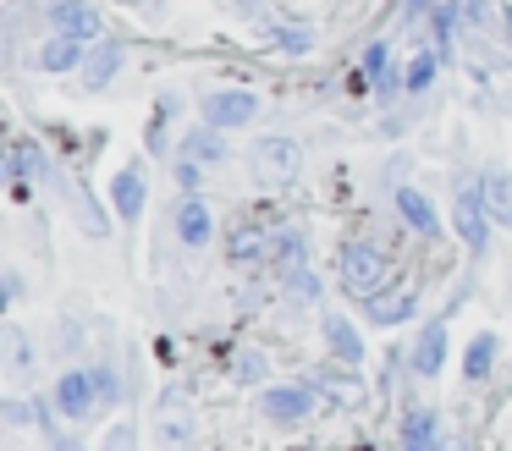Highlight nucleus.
I'll return each mask as SVG.
<instances>
[{
  "label": "nucleus",
  "mask_w": 512,
  "mask_h": 451,
  "mask_svg": "<svg viewBox=\"0 0 512 451\" xmlns=\"http://www.w3.org/2000/svg\"><path fill=\"white\" fill-rule=\"evenodd\" d=\"M342 286L347 297H380L391 286V264L380 248H369V242H353V248H342Z\"/></svg>",
  "instance_id": "1"
},
{
  "label": "nucleus",
  "mask_w": 512,
  "mask_h": 451,
  "mask_svg": "<svg viewBox=\"0 0 512 451\" xmlns=\"http://www.w3.org/2000/svg\"><path fill=\"white\" fill-rule=\"evenodd\" d=\"M232 374H237V380H243V385H254L259 374H265V358H259V352H237Z\"/></svg>",
  "instance_id": "27"
},
{
  "label": "nucleus",
  "mask_w": 512,
  "mask_h": 451,
  "mask_svg": "<svg viewBox=\"0 0 512 451\" xmlns=\"http://www.w3.org/2000/svg\"><path fill=\"white\" fill-rule=\"evenodd\" d=\"M452 226H457V237H463V248L485 253V242H490V209H485V193H479V182L457 187Z\"/></svg>",
  "instance_id": "3"
},
{
  "label": "nucleus",
  "mask_w": 512,
  "mask_h": 451,
  "mask_svg": "<svg viewBox=\"0 0 512 451\" xmlns=\"http://www.w3.org/2000/svg\"><path fill=\"white\" fill-rule=\"evenodd\" d=\"M441 363H446V325L435 319V325H424L419 341H413V374H419V380H435Z\"/></svg>",
  "instance_id": "11"
},
{
  "label": "nucleus",
  "mask_w": 512,
  "mask_h": 451,
  "mask_svg": "<svg viewBox=\"0 0 512 451\" xmlns=\"http://www.w3.org/2000/svg\"><path fill=\"white\" fill-rule=\"evenodd\" d=\"M94 391H100V407H111L122 385H116V374H111V369H94Z\"/></svg>",
  "instance_id": "28"
},
{
  "label": "nucleus",
  "mask_w": 512,
  "mask_h": 451,
  "mask_svg": "<svg viewBox=\"0 0 512 451\" xmlns=\"http://www.w3.org/2000/svg\"><path fill=\"white\" fill-rule=\"evenodd\" d=\"M325 341H331V352H336L342 363H358V358H364V336H358V330L347 325L342 314L325 319Z\"/></svg>",
  "instance_id": "18"
},
{
  "label": "nucleus",
  "mask_w": 512,
  "mask_h": 451,
  "mask_svg": "<svg viewBox=\"0 0 512 451\" xmlns=\"http://www.w3.org/2000/svg\"><path fill=\"white\" fill-rule=\"evenodd\" d=\"M160 440H166V451H182L193 440V424H188V413H182L177 402H171L166 418H160Z\"/></svg>",
  "instance_id": "24"
},
{
  "label": "nucleus",
  "mask_w": 512,
  "mask_h": 451,
  "mask_svg": "<svg viewBox=\"0 0 512 451\" xmlns=\"http://www.w3.org/2000/svg\"><path fill=\"white\" fill-rule=\"evenodd\" d=\"M50 28H56V39L94 44L105 33V22H100V11H94L89 0H56V6H50Z\"/></svg>",
  "instance_id": "5"
},
{
  "label": "nucleus",
  "mask_w": 512,
  "mask_h": 451,
  "mask_svg": "<svg viewBox=\"0 0 512 451\" xmlns=\"http://www.w3.org/2000/svg\"><path fill=\"white\" fill-rule=\"evenodd\" d=\"M45 171V149L28 138H17L12 149H6V176H12V198H28V176Z\"/></svg>",
  "instance_id": "10"
},
{
  "label": "nucleus",
  "mask_w": 512,
  "mask_h": 451,
  "mask_svg": "<svg viewBox=\"0 0 512 451\" xmlns=\"http://www.w3.org/2000/svg\"><path fill=\"white\" fill-rule=\"evenodd\" d=\"M177 237L188 242V248H204V242L215 237V220H210V209H204V198H182L177 204Z\"/></svg>",
  "instance_id": "13"
},
{
  "label": "nucleus",
  "mask_w": 512,
  "mask_h": 451,
  "mask_svg": "<svg viewBox=\"0 0 512 451\" xmlns=\"http://www.w3.org/2000/svg\"><path fill=\"white\" fill-rule=\"evenodd\" d=\"M298 171H303L298 138H281V132H270V138L254 143V176H259L265 187H287Z\"/></svg>",
  "instance_id": "2"
},
{
  "label": "nucleus",
  "mask_w": 512,
  "mask_h": 451,
  "mask_svg": "<svg viewBox=\"0 0 512 451\" xmlns=\"http://www.w3.org/2000/svg\"><path fill=\"white\" fill-rule=\"evenodd\" d=\"M6 374L12 380H28V369H34V341H28V330L23 325H6Z\"/></svg>",
  "instance_id": "17"
},
{
  "label": "nucleus",
  "mask_w": 512,
  "mask_h": 451,
  "mask_svg": "<svg viewBox=\"0 0 512 451\" xmlns=\"http://www.w3.org/2000/svg\"><path fill=\"white\" fill-rule=\"evenodd\" d=\"M116 66H122V44H100V50L89 55V72H83V77H89V88H105L116 77Z\"/></svg>",
  "instance_id": "23"
},
{
  "label": "nucleus",
  "mask_w": 512,
  "mask_h": 451,
  "mask_svg": "<svg viewBox=\"0 0 512 451\" xmlns=\"http://www.w3.org/2000/svg\"><path fill=\"white\" fill-rule=\"evenodd\" d=\"M479 193H485L490 220H507V226H512V176L501 171V165H490V171L479 176Z\"/></svg>",
  "instance_id": "14"
},
{
  "label": "nucleus",
  "mask_w": 512,
  "mask_h": 451,
  "mask_svg": "<svg viewBox=\"0 0 512 451\" xmlns=\"http://www.w3.org/2000/svg\"><path fill=\"white\" fill-rule=\"evenodd\" d=\"M413 303H419V286H413V281H402V286L391 281L380 297H369V303H364V314H369V325H402V319L413 314Z\"/></svg>",
  "instance_id": "8"
},
{
  "label": "nucleus",
  "mask_w": 512,
  "mask_h": 451,
  "mask_svg": "<svg viewBox=\"0 0 512 451\" xmlns=\"http://www.w3.org/2000/svg\"><path fill=\"white\" fill-rule=\"evenodd\" d=\"M435 61H441L435 50H419V55H413V66L402 72V88H413V94H424V88L435 83Z\"/></svg>",
  "instance_id": "25"
},
{
  "label": "nucleus",
  "mask_w": 512,
  "mask_h": 451,
  "mask_svg": "<svg viewBox=\"0 0 512 451\" xmlns=\"http://www.w3.org/2000/svg\"><path fill=\"white\" fill-rule=\"evenodd\" d=\"M56 407L61 418H89L100 407V391H94V369H67L56 380Z\"/></svg>",
  "instance_id": "6"
},
{
  "label": "nucleus",
  "mask_w": 512,
  "mask_h": 451,
  "mask_svg": "<svg viewBox=\"0 0 512 451\" xmlns=\"http://www.w3.org/2000/svg\"><path fill=\"white\" fill-rule=\"evenodd\" d=\"M259 253H276V231L243 226V231L232 237V259H259Z\"/></svg>",
  "instance_id": "20"
},
{
  "label": "nucleus",
  "mask_w": 512,
  "mask_h": 451,
  "mask_svg": "<svg viewBox=\"0 0 512 451\" xmlns=\"http://www.w3.org/2000/svg\"><path fill=\"white\" fill-rule=\"evenodd\" d=\"M182 160H193V165H221V160H226V132H215V127L188 132V138H182Z\"/></svg>",
  "instance_id": "16"
},
{
  "label": "nucleus",
  "mask_w": 512,
  "mask_h": 451,
  "mask_svg": "<svg viewBox=\"0 0 512 451\" xmlns=\"http://www.w3.org/2000/svg\"><path fill=\"white\" fill-rule=\"evenodd\" d=\"M0 413H6V424H28V407L23 402H6Z\"/></svg>",
  "instance_id": "30"
},
{
  "label": "nucleus",
  "mask_w": 512,
  "mask_h": 451,
  "mask_svg": "<svg viewBox=\"0 0 512 451\" xmlns=\"http://www.w3.org/2000/svg\"><path fill=\"white\" fill-rule=\"evenodd\" d=\"M490 363H496V336H490V330H485V336H474V341H468V358H463V380H468V385H479V380H485V374H490Z\"/></svg>",
  "instance_id": "19"
},
{
  "label": "nucleus",
  "mask_w": 512,
  "mask_h": 451,
  "mask_svg": "<svg viewBox=\"0 0 512 451\" xmlns=\"http://www.w3.org/2000/svg\"><path fill=\"white\" fill-rule=\"evenodd\" d=\"M490 17V0H463V22H474V28H485Z\"/></svg>",
  "instance_id": "29"
},
{
  "label": "nucleus",
  "mask_w": 512,
  "mask_h": 451,
  "mask_svg": "<svg viewBox=\"0 0 512 451\" xmlns=\"http://www.w3.org/2000/svg\"><path fill=\"white\" fill-rule=\"evenodd\" d=\"M402 451H446V440H441V413H430V407H413V413L402 418Z\"/></svg>",
  "instance_id": "9"
},
{
  "label": "nucleus",
  "mask_w": 512,
  "mask_h": 451,
  "mask_svg": "<svg viewBox=\"0 0 512 451\" xmlns=\"http://www.w3.org/2000/svg\"><path fill=\"white\" fill-rule=\"evenodd\" d=\"M259 413H265L270 424H298V418L314 413V391L309 385H276V391H265Z\"/></svg>",
  "instance_id": "7"
},
{
  "label": "nucleus",
  "mask_w": 512,
  "mask_h": 451,
  "mask_svg": "<svg viewBox=\"0 0 512 451\" xmlns=\"http://www.w3.org/2000/svg\"><path fill=\"white\" fill-rule=\"evenodd\" d=\"M254 116H259V99L248 94V88H215V94L204 99V127H215V132L248 127Z\"/></svg>",
  "instance_id": "4"
},
{
  "label": "nucleus",
  "mask_w": 512,
  "mask_h": 451,
  "mask_svg": "<svg viewBox=\"0 0 512 451\" xmlns=\"http://www.w3.org/2000/svg\"><path fill=\"white\" fill-rule=\"evenodd\" d=\"M457 17H463V6H446V0H435L430 6V33H435V50H452V33H457Z\"/></svg>",
  "instance_id": "21"
},
{
  "label": "nucleus",
  "mask_w": 512,
  "mask_h": 451,
  "mask_svg": "<svg viewBox=\"0 0 512 451\" xmlns=\"http://www.w3.org/2000/svg\"><path fill=\"white\" fill-rule=\"evenodd\" d=\"M78 55H83V44H72V39H50L45 50H39V61H34V66H45V72H72V66H78Z\"/></svg>",
  "instance_id": "22"
},
{
  "label": "nucleus",
  "mask_w": 512,
  "mask_h": 451,
  "mask_svg": "<svg viewBox=\"0 0 512 451\" xmlns=\"http://www.w3.org/2000/svg\"><path fill=\"white\" fill-rule=\"evenodd\" d=\"M111 209H116L122 220H138V215H144V171H138V165L116 171V182H111Z\"/></svg>",
  "instance_id": "12"
},
{
  "label": "nucleus",
  "mask_w": 512,
  "mask_h": 451,
  "mask_svg": "<svg viewBox=\"0 0 512 451\" xmlns=\"http://www.w3.org/2000/svg\"><path fill=\"white\" fill-rule=\"evenodd\" d=\"M397 215L408 220L419 237H435L441 231V220H435V209H430V198L424 193H413V187H397Z\"/></svg>",
  "instance_id": "15"
},
{
  "label": "nucleus",
  "mask_w": 512,
  "mask_h": 451,
  "mask_svg": "<svg viewBox=\"0 0 512 451\" xmlns=\"http://www.w3.org/2000/svg\"><path fill=\"white\" fill-rule=\"evenodd\" d=\"M287 292H292V297H309V303L320 297V281H314V270H309V264H298V270H287Z\"/></svg>",
  "instance_id": "26"
}]
</instances>
